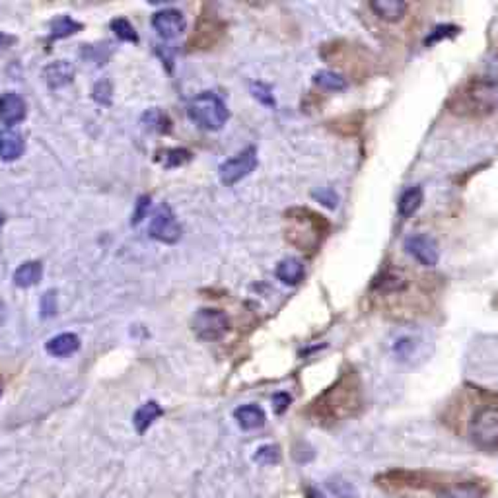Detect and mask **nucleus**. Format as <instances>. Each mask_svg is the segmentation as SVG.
<instances>
[{"instance_id": "obj_1", "label": "nucleus", "mask_w": 498, "mask_h": 498, "mask_svg": "<svg viewBox=\"0 0 498 498\" xmlns=\"http://www.w3.org/2000/svg\"><path fill=\"white\" fill-rule=\"evenodd\" d=\"M450 110L465 117H487L498 110V80L473 76L450 100Z\"/></svg>"}, {"instance_id": "obj_2", "label": "nucleus", "mask_w": 498, "mask_h": 498, "mask_svg": "<svg viewBox=\"0 0 498 498\" xmlns=\"http://www.w3.org/2000/svg\"><path fill=\"white\" fill-rule=\"evenodd\" d=\"M286 218L290 222L286 238L294 245H298L302 249H314L319 243L323 234L322 226L325 228V222L322 220V216H317L315 213H309L306 208H294V211L286 214Z\"/></svg>"}, {"instance_id": "obj_3", "label": "nucleus", "mask_w": 498, "mask_h": 498, "mask_svg": "<svg viewBox=\"0 0 498 498\" xmlns=\"http://www.w3.org/2000/svg\"><path fill=\"white\" fill-rule=\"evenodd\" d=\"M187 115L191 121H195L206 131H218L230 117L224 102L213 92H203L197 97H193L187 105Z\"/></svg>"}, {"instance_id": "obj_4", "label": "nucleus", "mask_w": 498, "mask_h": 498, "mask_svg": "<svg viewBox=\"0 0 498 498\" xmlns=\"http://www.w3.org/2000/svg\"><path fill=\"white\" fill-rule=\"evenodd\" d=\"M315 405H317L315 409L319 410L323 417H346L359 407L356 386H349L346 381H339L337 386H333L329 391H325L322 399Z\"/></svg>"}, {"instance_id": "obj_5", "label": "nucleus", "mask_w": 498, "mask_h": 498, "mask_svg": "<svg viewBox=\"0 0 498 498\" xmlns=\"http://www.w3.org/2000/svg\"><path fill=\"white\" fill-rule=\"evenodd\" d=\"M469 434L481 450H498V409L484 407L477 410L475 417L471 418Z\"/></svg>"}, {"instance_id": "obj_6", "label": "nucleus", "mask_w": 498, "mask_h": 498, "mask_svg": "<svg viewBox=\"0 0 498 498\" xmlns=\"http://www.w3.org/2000/svg\"><path fill=\"white\" fill-rule=\"evenodd\" d=\"M257 166V150L253 147L245 148L243 152L226 160L220 166V181L224 185H234L245 176H249Z\"/></svg>"}, {"instance_id": "obj_7", "label": "nucleus", "mask_w": 498, "mask_h": 498, "mask_svg": "<svg viewBox=\"0 0 498 498\" xmlns=\"http://www.w3.org/2000/svg\"><path fill=\"white\" fill-rule=\"evenodd\" d=\"M228 327L226 314L220 309H198L193 319V329L203 341H218Z\"/></svg>"}, {"instance_id": "obj_8", "label": "nucleus", "mask_w": 498, "mask_h": 498, "mask_svg": "<svg viewBox=\"0 0 498 498\" xmlns=\"http://www.w3.org/2000/svg\"><path fill=\"white\" fill-rule=\"evenodd\" d=\"M150 235L164 243H176L181 235V228L177 224L176 216L171 213V208L168 205H161L154 213L152 220H150V228H148Z\"/></svg>"}, {"instance_id": "obj_9", "label": "nucleus", "mask_w": 498, "mask_h": 498, "mask_svg": "<svg viewBox=\"0 0 498 498\" xmlns=\"http://www.w3.org/2000/svg\"><path fill=\"white\" fill-rule=\"evenodd\" d=\"M405 251H407L415 261H418L420 265H426V267H434L440 259L438 243H436L434 238H430V235L426 234L409 235V238L405 240Z\"/></svg>"}, {"instance_id": "obj_10", "label": "nucleus", "mask_w": 498, "mask_h": 498, "mask_svg": "<svg viewBox=\"0 0 498 498\" xmlns=\"http://www.w3.org/2000/svg\"><path fill=\"white\" fill-rule=\"evenodd\" d=\"M152 26L164 39H174L185 30V18L179 10L168 8V10L156 12L152 18Z\"/></svg>"}, {"instance_id": "obj_11", "label": "nucleus", "mask_w": 498, "mask_h": 498, "mask_svg": "<svg viewBox=\"0 0 498 498\" xmlns=\"http://www.w3.org/2000/svg\"><path fill=\"white\" fill-rule=\"evenodd\" d=\"M222 31H224V23L218 22L216 18H208V20L201 18L197 31L191 39V45H195V49H208L218 41Z\"/></svg>"}, {"instance_id": "obj_12", "label": "nucleus", "mask_w": 498, "mask_h": 498, "mask_svg": "<svg viewBox=\"0 0 498 498\" xmlns=\"http://www.w3.org/2000/svg\"><path fill=\"white\" fill-rule=\"evenodd\" d=\"M26 117V103L16 92H8L0 97V121L8 127L20 123Z\"/></svg>"}, {"instance_id": "obj_13", "label": "nucleus", "mask_w": 498, "mask_h": 498, "mask_svg": "<svg viewBox=\"0 0 498 498\" xmlns=\"http://www.w3.org/2000/svg\"><path fill=\"white\" fill-rule=\"evenodd\" d=\"M23 152V140L12 129H0V160L14 161Z\"/></svg>"}, {"instance_id": "obj_14", "label": "nucleus", "mask_w": 498, "mask_h": 498, "mask_svg": "<svg viewBox=\"0 0 498 498\" xmlns=\"http://www.w3.org/2000/svg\"><path fill=\"white\" fill-rule=\"evenodd\" d=\"M407 288V277L397 269H386L374 280V290L383 294H396Z\"/></svg>"}, {"instance_id": "obj_15", "label": "nucleus", "mask_w": 498, "mask_h": 498, "mask_svg": "<svg viewBox=\"0 0 498 498\" xmlns=\"http://www.w3.org/2000/svg\"><path fill=\"white\" fill-rule=\"evenodd\" d=\"M370 8L383 22H399L407 14V4L401 0H374Z\"/></svg>"}, {"instance_id": "obj_16", "label": "nucleus", "mask_w": 498, "mask_h": 498, "mask_svg": "<svg viewBox=\"0 0 498 498\" xmlns=\"http://www.w3.org/2000/svg\"><path fill=\"white\" fill-rule=\"evenodd\" d=\"M234 418L243 430H255L265 425V410L257 405H242L234 410Z\"/></svg>"}, {"instance_id": "obj_17", "label": "nucleus", "mask_w": 498, "mask_h": 498, "mask_svg": "<svg viewBox=\"0 0 498 498\" xmlns=\"http://www.w3.org/2000/svg\"><path fill=\"white\" fill-rule=\"evenodd\" d=\"M43 76L47 84H49V88H60V86H66L68 82L73 80L74 68L65 60H57V63H51L45 68Z\"/></svg>"}, {"instance_id": "obj_18", "label": "nucleus", "mask_w": 498, "mask_h": 498, "mask_svg": "<svg viewBox=\"0 0 498 498\" xmlns=\"http://www.w3.org/2000/svg\"><path fill=\"white\" fill-rule=\"evenodd\" d=\"M45 349L53 356H68L80 349V339L76 337L74 333H63V335H57L53 337L51 341H47Z\"/></svg>"}, {"instance_id": "obj_19", "label": "nucleus", "mask_w": 498, "mask_h": 498, "mask_svg": "<svg viewBox=\"0 0 498 498\" xmlns=\"http://www.w3.org/2000/svg\"><path fill=\"white\" fill-rule=\"evenodd\" d=\"M161 413H164V410H161V407L156 403V401H148V403H144L142 407H139L137 413H134V417H132V425L137 428V433H147L156 418L161 417Z\"/></svg>"}, {"instance_id": "obj_20", "label": "nucleus", "mask_w": 498, "mask_h": 498, "mask_svg": "<svg viewBox=\"0 0 498 498\" xmlns=\"http://www.w3.org/2000/svg\"><path fill=\"white\" fill-rule=\"evenodd\" d=\"M43 275V267L39 261H28V263L20 265L14 272V282L20 288H30V286L37 285L39 279Z\"/></svg>"}, {"instance_id": "obj_21", "label": "nucleus", "mask_w": 498, "mask_h": 498, "mask_svg": "<svg viewBox=\"0 0 498 498\" xmlns=\"http://www.w3.org/2000/svg\"><path fill=\"white\" fill-rule=\"evenodd\" d=\"M423 198H425V191H423L420 185L409 187V189L405 191L403 195H401V198H399V205H397L399 214H401L403 218L413 216V214L418 211V206L423 205Z\"/></svg>"}, {"instance_id": "obj_22", "label": "nucleus", "mask_w": 498, "mask_h": 498, "mask_svg": "<svg viewBox=\"0 0 498 498\" xmlns=\"http://www.w3.org/2000/svg\"><path fill=\"white\" fill-rule=\"evenodd\" d=\"M277 277H279L285 285H298L302 279H304V265L294 259V257H288L285 261H280L279 267H277Z\"/></svg>"}, {"instance_id": "obj_23", "label": "nucleus", "mask_w": 498, "mask_h": 498, "mask_svg": "<svg viewBox=\"0 0 498 498\" xmlns=\"http://www.w3.org/2000/svg\"><path fill=\"white\" fill-rule=\"evenodd\" d=\"M191 160V152L185 148H168L164 152H158V161L164 168H179Z\"/></svg>"}, {"instance_id": "obj_24", "label": "nucleus", "mask_w": 498, "mask_h": 498, "mask_svg": "<svg viewBox=\"0 0 498 498\" xmlns=\"http://www.w3.org/2000/svg\"><path fill=\"white\" fill-rule=\"evenodd\" d=\"M315 84L322 86L323 90H329V92H341V90L346 88V80L343 76L333 70H322V73L315 74Z\"/></svg>"}, {"instance_id": "obj_25", "label": "nucleus", "mask_w": 498, "mask_h": 498, "mask_svg": "<svg viewBox=\"0 0 498 498\" xmlns=\"http://www.w3.org/2000/svg\"><path fill=\"white\" fill-rule=\"evenodd\" d=\"M80 30L82 23L74 22L73 18H68V16H60L51 23V37L53 39H63V37L73 36V33Z\"/></svg>"}, {"instance_id": "obj_26", "label": "nucleus", "mask_w": 498, "mask_h": 498, "mask_svg": "<svg viewBox=\"0 0 498 498\" xmlns=\"http://www.w3.org/2000/svg\"><path fill=\"white\" fill-rule=\"evenodd\" d=\"M111 30L115 31V36H117L119 39H123V41H131V43H137V41H139V36H137V31L132 28V23L129 22V20H124V18L113 20V22H111Z\"/></svg>"}, {"instance_id": "obj_27", "label": "nucleus", "mask_w": 498, "mask_h": 498, "mask_svg": "<svg viewBox=\"0 0 498 498\" xmlns=\"http://www.w3.org/2000/svg\"><path fill=\"white\" fill-rule=\"evenodd\" d=\"M144 123H147L148 129H154V131H158V132H168L169 131L168 117H166V115H164V113L158 110L148 111L147 115H144Z\"/></svg>"}, {"instance_id": "obj_28", "label": "nucleus", "mask_w": 498, "mask_h": 498, "mask_svg": "<svg viewBox=\"0 0 498 498\" xmlns=\"http://www.w3.org/2000/svg\"><path fill=\"white\" fill-rule=\"evenodd\" d=\"M253 460H255L257 463H263V465L279 463L280 450L277 446H261L257 450V454L253 455Z\"/></svg>"}, {"instance_id": "obj_29", "label": "nucleus", "mask_w": 498, "mask_h": 498, "mask_svg": "<svg viewBox=\"0 0 498 498\" xmlns=\"http://www.w3.org/2000/svg\"><path fill=\"white\" fill-rule=\"evenodd\" d=\"M57 314V292L55 290H47L41 298V315L43 317H53Z\"/></svg>"}, {"instance_id": "obj_30", "label": "nucleus", "mask_w": 498, "mask_h": 498, "mask_svg": "<svg viewBox=\"0 0 498 498\" xmlns=\"http://www.w3.org/2000/svg\"><path fill=\"white\" fill-rule=\"evenodd\" d=\"M94 100L95 102L103 103V105H110L111 103V84L107 80H102L95 84L94 88Z\"/></svg>"}, {"instance_id": "obj_31", "label": "nucleus", "mask_w": 498, "mask_h": 498, "mask_svg": "<svg viewBox=\"0 0 498 498\" xmlns=\"http://www.w3.org/2000/svg\"><path fill=\"white\" fill-rule=\"evenodd\" d=\"M253 95H255L259 102L265 103V105H275L271 90L267 88L265 84H253Z\"/></svg>"}, {"instance_id": "obj_32", "label": "nucleus", "mask_w": 498, "mask_h": 498, "mask_svg": "<svg viewBox=\"0 0 498 498\" xmlns=\"http://www.w3.org/2000/svg\"><path fill=\"white\" fill-rule=\"evenodd\" d=\"M455 33V28H452V26H440V28H436V30L430 33V37L426 39V43L430 45L434 43V41H438V39H442V37H450Z\"/></svg>"}, {"instance_id": "obj_33", "label": "nucleus", "mask_w": 498, "mask_h": 498, "mask_svg": "<svg viewBox=\"0 0 498 498\" xmlns=\"http://www.w3.org/2000/svg\"><path fill=\"white\" fill-rule=\"evenodd\" d=\"M148 206H150V197H140L139 205H137V213L132 216V224H139L140 220L147 216Z\"/></svg>"}, {"instance_id": "obj_34", "label": "nucleus", "mask_w": 498, "mask_h": 498, "mask_svg": "<svg viewBox=\"0 0 498 498\" xmlns=\"http://www.w3.org/2000/svg\"><path fill=\"white\" fill-rule=\"evenodd\" d=\"M272 403H275V410L277 413H285L286 407L290 405V397L286 396V393H277V396L272 397Z\"/></svg>"}, {"instance_id": "obj_35", "label": "nucleus", "mask_w": 498, "mask_h": 498, "mask_svg": "<svg viewBox=\"0 0 498 498\" xmlns=\"http://www.w3.org/2000/svg\"><path fill=\"white\" fill-rule=\"evenodd\" d=\"M16 37L12 36H6V33H0V47H4V45H10L14 43Z\"/></svg>"}, {"instance_id": "obj_36", "label": "nucleus", "mask_w": 498, "mask_h": 498, "mask_svg": "<svg viewBox=\"0 0 498 498\" xmlns=\"http://www.w3.org/2000/svg\"><path fill=\"white\" fill-rule=\"evenodd\" d=\"M2 222H4V218H2V214H0V226H2Z\"/></svg>"}]
</instances>
